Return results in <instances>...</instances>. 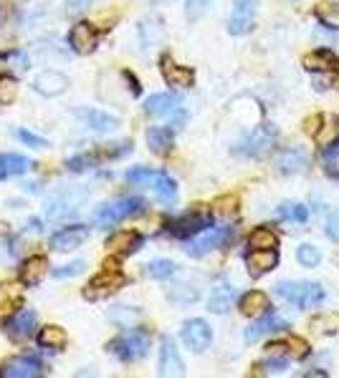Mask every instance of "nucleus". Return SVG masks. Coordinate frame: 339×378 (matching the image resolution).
<instances>
[{"mask_svg": "<svg viewBox=\"0 0 339 378\" xmlns=\"http://www.w3.org/2000/svg\"><path fill=\"white\" fill-rule=\"evenodd\" d=\"M230 239H233V227H210L206 235H200V237H193L188 245V255L193 257H203L208 252H213L218 247L228 245Z\"/></svg>", "mask_w": 339, "mask_h": 378, "instance_id": "5", "label": "nucleus"}, {"mask_svg": "<svg viewBox=\"0 0 339 378\" xmlns=\"http://www.w3.org/2000/svg\"><path fill=\"white\" fill-rule=\"evenodd\" d=\"M18 96V81L10 76H3L0 78V104L3 106H8V104H13Z\"/></svg>", "mask_w": 339, "mask_h": 378, "instance_id": "36", "label": "nucleus"}, {"mask_svg": "<svg viewBox=\"0 0 339 378\" xmlns=\"http://www.w3.org/2000/svg\"><path fill=\"white\" fill-rule=\"evenodd\" d=\"M0 167H3V174H6V177H13V174H23L31 164L21 154H0Z\"/></svg>", "mask_w": 339, "mask_h": 378, "instance_id": "34", "label": "nucleus"}, {"mask_svg": "<svg viewBox=\"0 0 339 378\" xmlns=\"http://www.w3.org/2000/svg\"><path fill=\"white\" fill-rule=\"evenodd\" d=\"M147 348H150V331H144V328H134V331L122 333L109 343L111 353L124 363L140 361L147 353Z\"/></svg>", "mask_w": 339, "mask_h": 378, "instance_id": "1", "label": "nucleus"}, {"mask_svg": "<svg viewBox=\"0 0 339 378\" xmlns=\"http://www.w3.org/2000/svg\"><path fill=\"white\" fill-rule=\"evenodd\" d=\"M81 272H84V263H81V260H76V263H72V265L56 268L54 275H56V278H74V275H81Z\"/></svg>", "mask_w": 339, "mask_h": 378, "instance_id": "42", "label": "nucleus"}, {"mask_svg": "<svg viewBox=\"0 0 339 378\" xmlns=\"http://www.w3.org/2000/svg\"><path fill=\"white\" fill-rule=\"evenodd\" d=\"M160 376L165 378H175V376H182V358L175 348V340L173 338H162L160 343Z\"/></svg>", "mask_w": 339, "mask_h": 378, "instance_id": "10", "label": "nucleus"}, {"mask_svg": "<svg viewBox=\"0 0 339 378\" xmlns=\"http://www.w3.org/2000/svg\"><path fill=\"white\" fill-rule=\"evenodd\" d=\"M6 73H8V61H6L3 56H0V78L6 76Z\"/></svg>", "mask_w": 339, "mask_h": 378, "instance_id": "50", "label": "nucleus"}, {"mask_svg": "<svg viewBox=\"0 0 339 378\" xmlns=\"http://www.w3.org/2000/svg\"><path fill=\"white\" fill-rule=\"evenodd\" d=\"M238 308H241V313L248 318H261L268 313V298L266 293H261V290H251V293H245L243 298H241V303H238Z\"/></svg>", "mask_w": 339, "mask_h": 378, "instance_id": "24", "label": "nucleus"}, {"mask_svg": "<svg viewBox=\"0 0 339 378\" xmlns=\"http://www.w3.org/2000/svg\"><path fill=\"white\" fill-rule=\"evenodd\" d=\"M248 245H251L253 250H276L278 237H276V232L274 230H268V227H259V230L251 232Z\"/></svg>", "mask_w": 339, "mask_h": 378, "instance_id": "31", "label": "nucleus"}, {"mask_svg": "<svg viewBox=\"0 0 339 378\" xmlns=\"http://www.w3.org/2000/svg\"><path fill=\"white\" fill-rule=\"evenodd\" d=\"M276 295L284 298L286 303L296 305V308L307 310L311 305H316V303H322L324 290L316 283H278Z\"/></svg>", "mask_w": 339, "mask_h": 378, "instance_id": "2", "label": "nucleus"}, {"mask_svg": "<svg viewBox=\"0 0 339 378\" xmlns=\"http://www.w3.org/2000/svg\"><path fill=\"white\" fill-rule=\"evenodd\" d=\"M18 139L23 141V144H28V147H33V149H43V147H48L43 137H36L33 132H25V129H21V132H18Z\"/></svg>", "mask_w": 339, "mask_h": 378, "instance_id": "43", "label": "nucleus"}, {"mask_svg": "<svg viewBox=\"0 0 339 378\" xmlns=\"http://www.w3.org/2000/svg\"><path fill=\"white\" fill-rule=\"evenodd\" d=\"M210 340H213V333H210V325L206 320H188V323L182 325V343L193 351V353H203L208 346H210Z\"/></svg>", "mask_w": 339, "mask_h": 378, "instance_id": "8", "label": "nucleus"}, {"mask_svg": "<svg viewBox=\"0 0 339 378\" xmlns=\"http://www.w3.org/2000/svg\"><path fill=\"white\" fill-rule=\"evenodd\" d=\"M162 76H165V81L170 86H180V88H188V86H193V81H195V73L190 69H185V66H177V63H173L170 58H162Z\"/></svg>", "mask_w": 339, "mask_h": 378, "instance_id": "23", "label": "nucleus"}, {"mask_svg": "<svg viewBox=\"0 0 339 378\" xmlns=\"http://www.w3.org/2000/svg\"><path fill=\"white\" fill-rule=\"evenodd\" d=\"M33 328H36V313L28 308L18 310L16 316H10L8 320H6V325H3V331L8 333V338H13V340L31 338Z\"/></svg>", "mask_w": 339, "mask_h": 378, "instance_id": "11", "label": "nucleus"}, {"mask_svg": "<svg viewBox=\"0 0 339 378\" xmlns=\"http://www.w3.org/2000/svg\"><path fill=\"white\" fill-rule=\"evenodd\" d=\"M142 247V235L140 232H117L107 239V250L111 255H129Z\"/></svg>", "mask_w": 339, "mask_h": 378, "instance_id": "19", "label": "nucleus"}, {"mask_svg": "<svg viewBox=\"0 0 339 378\" xmlns=\"http://www.w3.org/2000/svg\"><path fill=\"white\" fill-rule=\"evenodd\" d=\"M124 283H127V278L119 272V268H104V270L87 285L84 298H87V300H99V298H104V295L119 290Z\"/></svg>", "mask_w": 339, "mask_h": 378, "instance_id": "6", "label": "nucleus"}, {"mask_svg": "<svg viewBox=\"0 0 339 378\" xmlns=\"http://www.w3.org/2000/svg\"><path fill=\"white\" fill-rule=\"evenodd\" d=\"M76 119H79L84 126L94 129V132H111V129H117L119 126L117 116L104 114V111H99V108H87V106L76 108Z\"/></svg>", "mask_w": 339, "mask_h": 378, "instance_id": "14", "label": "nucleus"}, {"mask_svg": "<svg viewBox=\"0 0 339 378\" xmlns=\"http://www.w3.org/2000/svg\"><path fill=\"white\" fill-rule=\"evenodd\" d=\"M144 275L155 280H165L170 275H175V263H170V260H152L144 268Z\"/></svg>", "mask_w": 339, "mask_h": 378, "instance_id": "35", "label": "nucleus"}, {"mask_svg": "<svg viewBox=\"0 0 339 378\" xmlns=\"http://www.w3.org/2000/svg\"><path fill=\"white\" fill-rule=\"evenodd\" d=\"M304 66L309 71H316V73H329L337 66V56L331 54V51H316V54H309L304 58Z\"/></svg>", "mask_w": 339, "mask_h": 378, "instance_id": "28", "label": "nucleus"}, {"mask_svg": "<svg viewBox=\"0 0 339 378\" xmlns=\"http://www.w3.org/2000/svg\"><path fill=\"white\" fill-rule=\"evenodd\" d=\"M210 5V0H188V18L190 21H195L206 13V8Z\"/></svg>", "mask_w": 339, "mask_h": 378, "instance_id": "44", "label": "nucleus"}, {"mask_svg": "<svg viewBox=\"0 0 339 378\" xmlns=\"http://www.w3.org/2000/svg\"><path fill=\"white\" fill-rule=\"evenodd\" d=\"M296 257H299V263L304 265V268H316L319 260H322V255H319V250H316L314 245H301Z\"/></svg>", "mask_w": 339, "mask_h": 378, "instance_id": "39", "label": "nucleus"}, {"mask_svg": "<svg viewBox=\"0 0 339 378\" xmlns=\"http://www.w3.org/2000/svg\"><path fill=\"white\" fill-rule=\"evenodd\" d=\"M81 200H84V194H79L76 200H72L69 194H58V197L51 202V207H48V220H61V217L76 212V207H79Z\"/></svg>", "mask_w": 339, "mask_h": 378, "instance_id": "29", "label": "nucleus"}, {"mask_svg": "<svg viewBox=\"0 0 339 378\" xmlns=\"http://www.w3.org/2000/svg\"><path fill=\"white\" fill-rule=\"evenodd\" d=\"M3 373L10 378H36L43 373V366H41V361H36V358L21 355V358H10V361L6 363Z\"/></svg>", "mask_w": 339, "mask_h": 378, "instance_id": "18", "label": "nucleus"}, {"mask_svg": "<svg viewBox=\"0 0 339 378\" xmlns=\"http://www.w3.org/2000/svg\"><path fill=\"white\" fill-rule=\"evenodd\" d=\"M180 108V99L175 93H155L147 99L144 104V111L150 116H170Z\"/></svg>", "mask_w": 339, "mask_h": 378, "instance_id": "21", "label": "nucleus"}, {"mask_svg": "<svg viewBox=\"0 0 339 378\" xmlns=\"http://www.w3.org/2000/svg\"><path fill=\"white\" fill-rule=\"evenodd\" d=\"M170 298H173V300H180V303H193V300H197V290H190L188 285H180L177 290L170 293Z\"/></svg>", "mask_w": 339, "mask_h": 378, "instance_id": "45", "label": "nucleus"}, {"mask_svg": "<svg viewBox=\"0 0 339 378\" xmlns=\"http://www.w3.org/2000/svg\"><path fill=\"white\" fill-rule=\"evenodd\" d=\"M173 132L167 129V126H152L150 132H147V144L155 154H167L170 149H173Z\"/></svg>", "mask_w": 339, "mask_h": 378, "instance_id": "27", "label": "nucleus"}, {"mask_svg": "<svg viewBox=\"0 0 339 378\" xmlns=\"http://www.w3.org/2000/svg\"><path fill=\"white\" fill-rule=\"evenodd\" d=\"M208 224H210V217L208 215H203V212H190V215L180 217V220H175V222L170 224V232H173L175 237L188 239V237L200 235Z\"/></svg>", "mask_w": 339, "mask_h": 378, "instance_id": "12", "label": "nucleus"}, {"mask_svg": "<svg viewBox=\"0 0 339 378\" xmlns=\"http://www.w3.org/2000/svg\"><path fill=\"white\" fill-rule=\"evenodd\" d=\"M236 209H238V200L233 197V194L218 197V200L213 202V215H218V217H230V215H236Z\"/></svg>", "mask_w": 339, "mask_h": 378, "instance_id": "37", "label": "nucleus"}, {"mask_svg": "<svg viewBox=\"0 0 339 378\" xmlns=\"http://www.w3.org/2000/svg\"><path fill=\"white\" fill-rule=\"evenodd\" d=\"M144 209V202L140 197H122V200H114L109 204H104L99 209V215H96V224H102V227H111V224L122 222L127 217H134L140 215Z\"/></svg>", "mask_w": 339, "mask_h": 378, "instance_id": "3", "label": "nucleus"}, {"mask_svg": "<svg viewBox=\"0 0 339 378\" xmlns=\"http://www.w3.org/2000/svg\"><path fill=\"white\" fill-rule=\"evenodd\" d=\"M327 237L339 242V212H331L327 217Z\"/></svg>", "mask_w": 339, "mask_h": 378, "instance_id": "46", "label": "nucleus"}, {"mask_svg": "<svg viewBox=\"0 0 339 378\" xmlns=\"http://www.w3.org/2000/svg\"><path fill=\"white\" fill-rule=\"evenodd\" d=\"M276 129L271 126V123H263V126H256V132H251V137L248 139L241 141V147L236 149L238 154L243 156H256V159H261V156H266L271 149H274V144H276Z\"/></svg>", "mask_w": 339, "mask_h": 378, "instance_id": "4", "label": "nucleus"}, {"mask_svg": "<svg viewBox=\"0 0 339 378\" xmlns=\"http://www.w3.org/2000/svg\"><path fill=\"white\" fill-rule=\"evenodd\" d=\"M89 239V230L84 224H72V227H63L61 232H56L51 237V247L56 252H66V250H76Z\"/></svg>", "mask_w": 339, "mask_h": 378, "instance_id": "9", "label": "nucleus"}, {"mask_svg": "<svg viewBox=\"0 0 339 378\" xmlns=\"http://www.w3.org/2000/svg\"><path fill=\"white\" fill-rule=\"evenodd\" d=\"M256 5L259 0H233V10L228 18V31L233 36H245L253 28V18H256Z\"/></svg>", "mask_w": 339, "mask_h": 378, "instance_id": "7", "label": "nucleus"}, {"mask_svg": "<svg viewBox=\"0 0 339 378\" xmlns=\"http://www.w3.org/2000/svg\"><path fill=\"white\" fill-rule=\"evenodd\" d=\"M3 177H6V174H3V167H0V179H3Z\"/></svg>", "mask_w": 339, "mask_h": 378, "instance_id": "51", "label": "nucleus"}, {"mask_svg": "<svg viewBox=\"0 0 339 378\" xmlns=\"http://www.w3.org/2000/svg\"><path fill=\"white\" fill-rule=\"evenodd\" d=\"M152 174H155V172L147 169V167H137V169L127 172V182H129V185H144V187H147V185H150Z\"/></svg>", "mask_w": 339, "mask_h": 378, "instance_id": "41", "label": "nucleus"}, {"mask_svg": "<svg viewBox=\"0 0 339 378\" xmlns=\"http://www.w3.org/2000/svg\"><path fill=\"white\" fill-rule=\"evenodd\" d=\"M276 263H278L276 250H253L251 255L245 257L248 272H251L253 278H261V275H266L268 270H274Z\"/></svg>", "mask_w": 339, "mask_h": 378, "instance_id": "20", "label": "nucleus"}, {"mask_svg": "<svg viewBox=\"0 0 339 378\" xmlns=\"http://www.w3.org/2000/svg\"><path fill=\"white\" fill-rule=\"evenodd\" d=\"M33 88L39 93H43V96H61L69 88V78L63 76V73H58V71H43V73L36 76Z\"/></svg>", "mask_w": 339, "mask_h": 378, "instance_id": "17", "label": "nucleus"}, {"mask_svg": "<svg viewBox=\"0 0 339 378\" xmlns=\"http://www.w3.org/2000/svg\"><path fill=\"white\" fill-rule=\"evenodd\" d=\"M337 134H339V123L337 121H329L327 126H324V129H319V132H316V144L329 147V144H334Z\"/></svg>", "mask_w": 339, "mask_h": 378, "instance_id": "40", "label": "nucleus"}, {"mask_svg": "<svg viewBox=\"0 0 339 378\" xmlns=\"http://www.w3.org/2000/svg\"><path fill=\"white\" fill-rule=\"evenodd\" d=\"M87 3H89V0H69V8H72V10H79V8H84Z\"/></svg>", "mask_w": 339, "mask_h": 378, "instance_id": "49", "label": "nucleus"}, {"mask_svg": "<svg viewBox=\"0 0 339 378\" xmlns=\"http://www.w3.org/2000/svg\"><path fill=\"white\" fill-rule=\"evenodd\" d=\"M66 331H63L61 325H46V328H41L39 333V343L43 348H54V351H61L66 346Z\"/></svg>", "mask_w": 339, "mask_h": 378, "instance_id": "30", "label": "nucleus"}, {"mask_svg": "<svg viewBox=\"0 0 339 378\" xmlns=\"http://www.w3.org/2000/svg\"><path fill=\"white\" fill-rule=\"evenodd\" d=\"M311 331L314 333H327V335H331V333L339 331V316H319L311 320Z\"/></svg>", "mask_w": 339, "mask_h": 378, "instance_id": "38", "label": "nucleus"}, {"mask_svg": "<svg viewBox=\"0 0 339 378\" xmlns=\"http://www.w3.org/2000/svg\"><path fill=\"white\" fill-rule=\"evenodd\" d=\"M147 187H152L155 197H157L162 204H173L175 197H177V185H175V182L167 177V174H162V172H155Z\"/></svg>", "mask_w": 339, "mask_h": 378, "instance_id": "25", "label": "nucleus"}, {"mask_svg": "<svg viewBox=\"0 0 339 378\" xmlns=\"http://www.w3.org/2000/svg\"><path fill=\"white\" fill-rule=\"evenodd\" d=\"M278 220H286V222H307L309 220V209L299 202H284L281 207L276 209Z\"/></svg>", "mask_w": 339, "mask_h": 378, "instance_id": "32", "label": "nucleus"}, {"mask_svg": "<svg viewBox=\"0 0 339 378\" xmlns=\"http://www.w3.org/2000/svg\"><path fill=\"white\" fill-rule=\"evenodd\" d=\"M276 167L278 172H284V174H304L309 167V154L301 147L284 149V152L276 156Z\"/></svg>", "mask_w": 339, "mask_h": 378, "instance_id": "15", "label": "nucleus"}, {"mask_svg": "<svg viewBox=\"0 0 339 378\" xmlns=\"http://www.w3.org/2000/svg\"><path fill=\"white\" fill-rule=\"evenodd\" d=\"M289 328V323H286L284 318L278 316H261L256 323L251 325V328H245V343H256L259 338H263V335H268V333H281Z\"/></svg>", "mask_w": 339, "mask_h": 378, "instance_id": "16", "label": "nucleus"}, {"mask_svg": "<svg viewBox=\"0 0 339 378\" xmlns=\"http://www.w3.org/2000/svg\"><path fill=\"white\" fill-rule=\"evenodd\" d=\"M286 355L284 353H268L266 361H261L259 366H256V373H261V376H276V373H284L286 370Z\"/></svg>", "mask_w": 339, "mask_h": 378, "instance_id": "33", "label": "nucleus"}, {"mask_svg": "<svg viewBox=\"0 0 339 378\" xmlns=\"http://www.w3.org/2000/svg\"><path fill=\"white\" fill-rule=\"evenodd\" d=\"M322 121H324L322 116H311V119H307V132L316 137V132L322 129Z\"/></svg>", "mask_w": 339, "mask_h": 378, "instance_id": "48", "label": "nucleus"}, {"mask_svg": "<svg viewBox=\"0 0 339 378\" xmlns=\"http://www.w3.org/2000/svg\"><path fill=\"white\" fill-rule=\"evenodd\" d=\"M48 272V260L43 255H33L28 257L23 263V268H21V283L23 285H39L41 280L46 278Z\"/></svg>", "mask_w": 339, "mask_h": 378, "instance_id": "22", "label": "nucleus"}, {"mask_svg": "<svg viewBox=\"0 0 339 378\" xmlns=\"http://www.w3.org/2000/svg\"><path fill=\"white\" fill-rule=\"evenodd\" d=\"M96 40H99V33H96L94 25L87 23V21L76 23L72 28V33H69V43H72V48L76 54H91L96 48Z\"/></svg>", "mask_w": 339, "mask_h": 378, "instance_id": "13", "label": "nucleus"}, {"mask_svg": "<svg viewBox=\"0 0 339 378\" xmlns=\"http://www.w3.org/2000/svg\"><path fill=\"white\" fill-rule=\"evenodd\" d=\"M236 300V290L228 285V283H218L213 293H210V300H208V308L213 310V313H228L230 305Z\"/></svg>", "mask_w": 339, "mask_h": 378, "instance_id": "26", "label": "nucleus"}, {"mask_svg": "<svg viewBox=\"0 0 339 378\" xmlns=\"http://www.w3.org/2000/svg\"><path fill=\"white\" fill-rule=\"evenodd\" d=\"M289 351H292L296 358H307L309 355V346H307V340H301V338H292L289 340Z\"/></svg>", "mask_w": 339, "mask_h": 378, "instance_id": "47", "label": "nucleus"}]
</instances>
